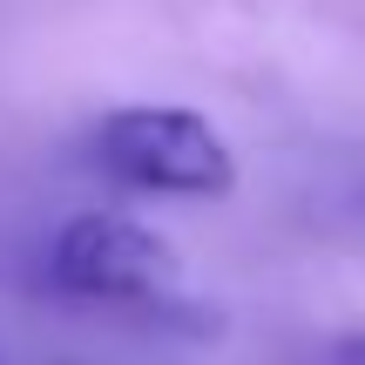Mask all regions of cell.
I'll use <instances>...</instances> for the list:
<instances>
[{
  "instance_id": "cell-2",
  "label": "cell",
  "mask_w": 365,
  "mask_h": 365,
  "mask_svg": "<svg viewBox=\"0 0 365 365\" xmlns=\"http://www.w3.org/2000/svg\"><path fill=\"white\" fill-rule=\"evenodd\" d=\"M88 163L129 196L223 203L237 190V156L203 108L182 102H115L88 129Z\"/></svg>"
},
{
  "instance_id": "cell-1",
  "label": "cell",
  "mask_w": 365,
  "mask_h": 365,
  "mask_svg": "<svg viewBox=\"0 0 365 365\" xmlns=\"http://www.w3.org/2000/svg\"><path fill=\"white\" fill-rule=\"evenodd\" d=\"M41 284L68 304L115 312L135 325H170V331H217V312L190 298L182 257L156 223L129 210H81L41 250Z\"/></svg>"
},
{
  "instance_id": "cell-3",
  "label": "cell",
  "mask_w": 365,
  "mask_h": 365,
  "mask_svg": "<svg viewBox=\"0 0 365 365\" xmlns=\"http://www.w3.org/2000/svg\"><path fill=\"white\" fill-rule=\"evenodd\" d=\"M339 365H365V331H352V339H339Z\"/></svg>"
}]
</instances>
